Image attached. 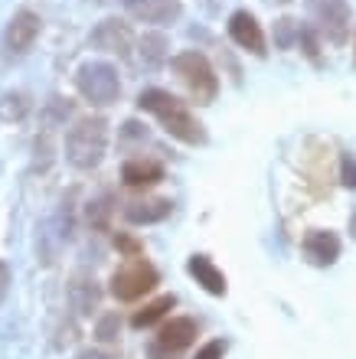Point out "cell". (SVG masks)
<instances>
[{
	"label": "cell",
	"mask_w": 356,
	"mask_h": 359,
	"mask_svg": "<svg viewBox=\"0 0 356 359\" xmlns=\"http://www.w3.org/2000/svg\"><path fill=\"white\" fill-rule=\"evenodd\" d=\"M138 108L154 114L160 121V128H164L170 137H177V141H183V144L206 141V131H203V124L193 118V111H190L180 98L164 92V88H147V92H141L138 95Z\"/></svg>",
	"instance_id": "obj_1"
},
{
	"label": "cell",
	"mask_w": 356,
	"mask_h": 359,
	"mask_svg": "<svg viewBox=\"0 0 356 359\" xmlns=\"http://www.w3.org/2000/svg\"><path fill=\"white\" fill-rule=\"evenodd\" d=\"M108 147V121L105 118H92L85 114L69 128L66 134V157L79 170H92L98 167Z\"/></svg>",
	"instance_id": "obj_2"
},
{
	"label": "cell",
	"mask_w": 356,
	"mask_h": 359,
	"mask_svg": "<svg viewBox=\"0 0 356 359\" xmlns=\"http://www.w3.org/2000/svg\"><path fill=\"white\" fill-rule=\"evenodd\" d=\"M173 72L187 86L190 98L197 104H209L216 98V92H219V79H216L209 59L203 53H197V49H187V53L173 56Z\"/></svg>",
	"instance_id": "obj_3"
},
{
	"label": "cell",
	"mask_w": 356,
	"mask_h": 359,
	"mask_svg": "<svg viewBox=\"0 0 356 359\" xmlns=\"http://www.w3.org/2000/svg\"><path fill=\"white\" fill-rule=\"evenodd\" d=\"M75 86H79V95L85 102L98 104V108L114 104L121 95V79H118V69L112 62H85L75 76Z\"/></svg>",
	"instance_id": "obj_4"
},
{
	"label": "cell",
	"mask_w": 356,
	"mask_h": 359,
	"mask_svg": "<svg viewBox=\"0 0 356 359\" xmlns=\"http://www.w3.org/2000/svg\"><path fill=\"white\" fill-rule=\"evenodd\" d=\"M157 281H160V274L150 262H144V258H128V262L112 274L108 284H112L114 301H138V297L154 291Z\"/></svg>",
	"instance_id": "obj_5"
},
{
	"label": "cell",
	"mask_w": 356,
	"mask_h": 359,
	"mask_svg": "<svg viewBox=\"0 0 356 359\" xmlns=\"http://www.w3.org/2000/svg\"><path fill=\"white\" fill-rule=\"evenodd\" d=\"M314 29L324 33L330 43H347L350 36V4L347 0H308Z\"/></svg>",
	"instance_id": "obj_6"
},
{
	"label": "cell",
	"mask_w": 356,
	"mask_h": 359,
	"mask_svg": "<svg viewBox=\"0 0 356 359\" xmlns=\"http://www.w3.org/2000/svg\"><path fill=\"white\" fill-rule=\"evenodd\" d=\"M197 340V320L193 317H173L160 327L157 340L150 343V359H177Z\"/></svg>",
	"instance_id": "obj_7"
},
{
	"label": "cell",
	"mask_w": 356,
	"mask_h": 359,
	"mask_svg": "<svg viewBox=\"0 0 356 359\" xmlns=\"http://www.w3.org/2000/svg\"><path fill=\"white\" fill-rule=\"evenodd\" d=\"M39 29H43V20L37 13H29V10H20L17 17L7 23V29H4V56L7 59L27 56L33 49V43H37Z\"/></svg>",
	"instance_id": "obj_8"
},
{
	"label": "cell",
	"mask_w": 356,
	"mask_h": 359,
	"mask_svg": "<svg viewBox=\"0 0 356 359\" xmlns=\"http://www.w3.org/2000/svg\"><path fill=\"white\" fill-rule=\"evenodd\" d=\"M229 36L235 39V46L249 49L252 56H265L268 49H265V33L258 27V20L249 13V10H235L232 17H229Z\"/></svg>",
	"instance_id": "obj_9"
},
{
	"label": "cell",
	"mask_w": 356,
	"mask_h": 359,
	"mask_svg": "<svg viewBox=\"0 0 356 359\" xmlns=\"http://www.w3.org/2000/svg\"><path fill=\"white\" fill-rule=\"evenodd\" d=\"M124 10L141 23H173L180 17V0H121Z\"/></svg>",
	"instance_id": "obj_10"
},
{
	"label": "cell",
	"mask_w": 356,
	"mask_h": 359,
	"mask_svg": "<svg viewBox=\"0 0 356 359\" xmlns=\"http://www.w3.org/2000/svg\"><path fill=\"white\" fill-rule=\"evenodd\" d=\"M92 43L105 53H118V56H128L131 49V29L121 20H102L98 27L92 29Z\"/></svg>",
	"instance_id": "obj_11"
},
{
	"label": "cell",
	"mask_w": 356,
	"mask_h": 359,
	"mask_svg": "<svg viewBox=\"0 0 356 359\" xmlns=\"http://www.w3.org/2000/svg\"><path fill=\"white\" fill-rule=\"evenodd\" d=\"M304 255L310 258V265L327 268L340 258V238L334 232H324V229H314L304 236Z\"/></svg>",
	"instance_id": "obj_12"
},
{
	"label": "cell",
	"mask_w": 356,
	"mask_h": 359,
	"mask_svg": "<svg viewBox=\"0 0 356 359\" xmlns=\"http://www.w3.org/2000/svg\"><path fill=\"white\" fill-rule=\"evenodd\" d=\"M69 301H72V311L79 313H92L98 311V301H102V287L92 274H75L72 284H69Z\"/></svg>",
	"instance_id": "obj_13"
},
{
	"label": "cell",
	"mask_w": 356,
	"mask_h": 359,
	"mask_svg": "<svg viewBox=\"0 0 356 359\" xmlns=\"http://www.w3.org/2000/svg\"><path fill=\"white\" fill-rule=\"evenodd\" d=\"M121 180L134 189L154 187V183L164 180V167H160L157 161H147V157H134V161H128L121 167Z\"/></svg>",
	"instance_id": "obj_14"
},
{
	"label": "cell",
	"mask_w": 356,
	"mask_h": 359,
	"mask_svg": "<svg viewBox=\"0 0 356 359\" xmlns=\"http://www.w3.org/2000/svg\"><path fill=\"white\" fill-rule=\"evenodd\" d=\"M170 216V199H134L124 206V219L134 222V226H147V222H160V219Z\"/></svg>",
	"instance_id": "obj_15"
},
{
	"label": "cell",
	"mask_w": 356,
	"mask_h": 359,
	"mask_svg": "<svg viewBox=\"0 0 356 359\" xmlns=\"http://www.w3.org/2000/svg\"><path fill=\"white\" fill-rule=\"evenodd\" d=\"M187 268H190V274L197 278V284H203V291L216 294V297H223V294H225V274L219 271V268H216L206 255H193Z\"/></svg>",
	"instance_id": "obj_16"
},
{
	"label": "cell",
	"mask_w": 356,
	"mask_h": 359,
	"mask_svg": "<svg viewBox=\"0 0 356 359\" xmlns=\"http://www.w3.org/2000/svg\"><path fill=\"white\" fill-rule=\"evenodd\" d=\"M141 62L147 69H157L164 59H167V49H170V43H167V36L164 33H144L141 36Z\"/></svg>",
	"instance_id": "obj_17"
},
{
	"label": "cell",
	"mask_w": 356,
	"mask_h": 359,
	"mask_svg": "<svg viewBox=\"0 0 356 359\" xmlns=\"http://www.w3.org/2000/svg\"><path fill=\"white\" fill-rule=\"evenodd\" d=\"M173 304H177V301H173L170 294H167V297H157V301L144 304L141 311H138V313H134V317H131V327H138V330H144V327H150V323H157V320H160V317H164V313H167V311H173Z\"/></svg>",
	"instance_id": "obj_18"
},
{
	"label": "cell",
	"mask_w": 356,
	"mask_h": 359,
	"mask_svg": "<svg viewBox=\"0 0 356 359\" xmlns=\"http://www.w3.org/2000/svg\"><path fill=\"white\" fill-rule=\"evenodd\" d=\"M29 111V102H27V95H4L0 98V118L4 121H20L23 114Z\"/></svg>",
	"instance_id": "obj_19"
},
{
	"label": "cell",
	"mask_w": 356,
	"mask_h": 359,
	"mask_svg": "<svg viewBox=\"0 0 356 359\" xmlns=\"http://www.w3.org/2000/svg\"><path fill=\"white\" fill-rule=\"evenodd\" d=\"M225 356V340H209L206 346H199L193 359H223Z\"/></svg>",
	"instance_id": "obj_20"
},
{
	"label": "cell",
	"mask_w": 356,
	"mask_h": 359,
	"mask_svg": "<svg viewBox=\"0 0 356 359\" xmlns=\"http://www.w3.org/2000/svg\"><path fill=\"white\" fill-rule=\"evenodd\" d=\"M114 248H121L128 258H141V245H138L134 238H128V236H114Z\"/></svg>",
	"instance_id": "obj_21"
},
{
	"label": "cell",
	"mask_w": 356,
	"mask_h": 359,
	"mask_svg": "<svg viewBox=\"0 0 356 359\" xmlns=\"http://www.w3.org/2000/svg\"><path fill=\"white\" fill-rule=\"evenodd\" d=\"M114 330H118V317L108 313L102 320V327H98V337H102V340H114Z\"/></svg>",
	"instance_id": "obj_22"
},
{
	"label": "cell",
	"mask_w": 356,
	"mask_h": 359,
	"mask_svg": "<svg viewBox=\"0 0 356 359\" xmlns=\"http://www.w3.org/2000/svg\"><path fill=\"white\" fill-rule=\"evenodd\" d=\"M343 187L356 189V161L353 157H343Z\"/></svg>",
	"instance_id": "obj_23"
},
{
	"label": "cell",
	"mask_w": 356,
	"mask_h": 359,
	"mask_svg": "<svg viewBox=\"0 0 356 359\" xmlns=\"http://www.w3.org/2000/svg\"><path fill=\"white\" fill-rule=\"evenodd\" d=\"M7 291H10V268H7V262H0V304H4Z\"/></svg>",
	"instance_id": "obj_24"
},
{
	"label": "cell",
	"mask_w": 356,
	"mask_h": 359,
	"mask_svg": "<svg viewBox=\"0 0 356 359\" xmlns=\"http://www.w3.org/2000/svg\"><path fill=\"white\" fill-rule=\"evenodd\" d=\"M79 359H114V356L105 350H85V353H79Z\"/></svg>",
	"instance_id": "obj_25"
},
{
	"label": "cell",
	"mask_w": 356,
	"mask_h": 359,
	"mask_svg": "<svg viewBox=\"0 0 356 359\" xmlns=\"http://www.w3.org/2000/svg\"><path fill=\"white\" fill-rule=\"evenodd\" d=\"M350 226H353V232H356V216H353V222H350Z\"/></svg>",
	"instance_id": "obj_26"
},
{
	"label": "cell",
	"mask_w": 356,
	"mask_h": 359,
	"mask_svg": "<svg viewBox=\"0 0 356 359\" xmlns=\"http://www.w3.org/2000/svg\"><path fill=\"white\" fill-rule=\"evenodd\" d=\"M282 4H288V0H282Z\"/></svg>",
	"instance_id": "obj_27"
}]
</instances>
